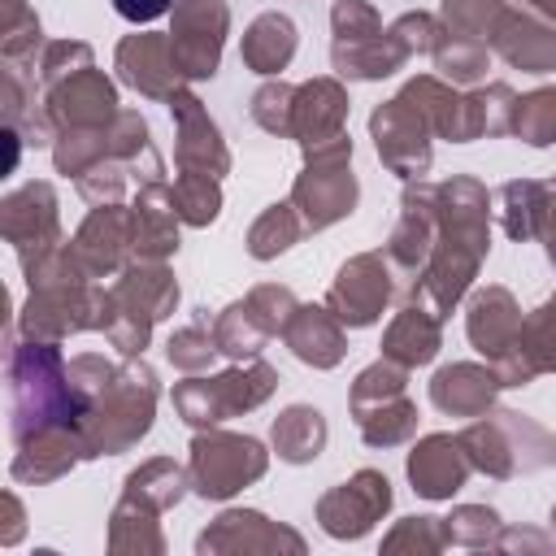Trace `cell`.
Segmentation results:
<instances>
[{"mask_svg": "<svg viewBox=\"0 0 556 556\" xmlns=\"http://www.w3.org/2000/svg\"><path fill=\"white\" fill-rule=\"evenodd\" d=\"M113 4H117V13L130 17V22H152V17L165 13L169 0H113Z\"/></svg>", "mask_w": 556, "mask_h": 556, "instance_id": "1", "label": "cell"}]
</instances>
